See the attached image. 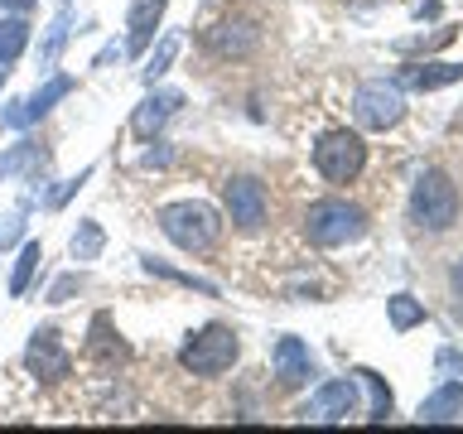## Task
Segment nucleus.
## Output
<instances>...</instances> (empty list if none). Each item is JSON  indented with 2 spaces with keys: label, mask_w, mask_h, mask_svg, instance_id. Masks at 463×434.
Here are the masks:
<instances>
[{
  "label": "nucleus",
  "mask_w": 463,
  "mask_h": 434,
  "mask_svg": "<svg viewBox=\"0 0 463 434\" xmlns=\"http://www.w3.org/2000/svg\"><path fill=\"white\" fill-rule=\"evenodd\" d=\"M155 222L188 256H203V251H213V246L222 241V217H217V208H208V203H198V198L165 203V208L155 212Z\"/></svg>",
  "instance_id": "1"
},
{
  "label": "nucleus",
  "mask_w": 463,
  "mask_h": 434,
  "mask_svg": "<svg viewBox=\"0 0 463 434\" xmlns=\"http://www.w3.org/2000/svg\"><path fill=\"white\" fill-rule=\"evenodd\" d=\"M304 237L314 246H324V251H338V246L367 237V212L347 198H318L304 212Z\"/></svg>",
  "instance_id": "2"
},
{
  "label": "nucleus",
  "mask_w": 463,
  "mask_h": 434,
  "mask_svg": "<svg viewBox=\"0 0 463 434\" xmlns=\"http://www.w3.org/2000/svg\"><path fill=\"white\" fill-rule=\"evenodd\" d=\"M411 217L425 231H449L458 222V184L444 169H425L411 188Z\"/></svg>",
  "instance_id": "3"
},
{
  "label": "nucleus",
  "mask_w": 463,
  "mask_h": 434,
  "mask_svg": "<svg viewBox=\"0 0 463 434\" xmlns=\"http://www.w3.org/2000/svg\"><path fill=\"white\" fill-rule=\"evenodd\" d=\"M237 357H241V338L227 324H208V328L188 333L179 347V367L194 376H222Z\"/></svg>",
  "instance_id": "4"
},
{
  "label": "nucleus",
  "mask_w": 463,
  "mask_h": 434,
  "mask_svg": "<svg viewBox=\"0 0 463 434\" xmlns=\"http://www.w3.org/2000/svg\"><path fill=\"white\" fill-rule=\"evenodd\" d=\"M362 165H367V145H362L357 130H328L324 140L314 145V169L324 174L328 184H353Z\"/></svg>",
  "instance_id": "5"
},
{
  "label": "nucleus",
  "mask_w": 463,
  "mask_h": 434,
  "mask_svg": "<svg viewBox=\"0 0 463 434\" xmlns=\"http://www.w3.org/2000/svg\"><path fill=\"white\" fill-rule=\"evenodd\" d=\"M353 116H357V126L362 130H391V126H401L405 121V97H401V87L396 82H362L357 92H353Z\"/></svg>",
  "instance_id": "6"
},
{
  "label": "nucleus",
  "mask_w": 463,
  "mask_h": 434,
  "mask_svg": "<svg viewBox=\"0 0 463 434\" xmlns=\"http://www.w3.org/2000/svg\"><path fill=\"white\" fill-rule=\"evenodd\" d=\"M222 208L232 217V227L237 231H260L266 227V184L251 179V174H237V179L222 184Z\"/></svg>",
  "instance_id": "7"
},
{
  "label": "nucleus",
  "mask_w": 463,
  "mask_h": 434,
  "mask_svg": "<svg viewBox=\"0 0 463 434\" xmlns=\"http://www.w3.org/2000/svg\"><path fill=\"white\" fill-rule=\"evenodd\" d=\"M24 367L39 376V382H63L72 372V357L63 338H58V328H34L29 333V347H24Z\"/></svg>",
  "instance_id": "8"
},
{
  "label": "nucleus",
  "mask_w": 463,
  "mask_h": 434,
  "mask_svg": "<svg viewBox=\"0 0 463 434\" xmlns=\"http://www.w3.org/2000/svg\"><path fill=\"white\" fill-rule=\"evenodd\" d=\"M357 415V382L353 376H338V382H324L304 405V420H318V425H338V420Z\"/></svg>",
  "instance_id": "9"
},
{
  "label": "nucleus",
  "mask_w": 463,
  "mask_h": 434,
  "mask_svg": "<svg viewBox=\"0 0 463 434\" xmlns=\"http://www.w3.org/2000/svg\"><path fill=\"white\" fill-rule=\"evenodd\" d=\"M270 362H275V382H280V391H299V386H309V376H314V357H309V347H304L299 338H275L270 347Z\"/></svg>",
  "instance_id": "10"
},
{
  "label": "nucleus",
  "mask_w": 463,
  "mask_h": 434,
  "mask_svg": "<svg viewBox=\"0 0 463 434\" xmlns=\"http://www.w3.org/2000/svg\"><path fill=\"white\" fill-rule=\"evenodd\" d=\"M208 49L217 58H246V53H256V43H260V29L251 20H217L208 34Z\"/></svg>",
  "instance_id": "11"
},
{
  "label": "nucleus",
  "mask_w": 463,
  "mask_h": 434,
  "mask_svg": "<svg viewBox=\"0 0 463 434\" xmlns=\"http://www.w3.org/2000/svg\"><path fill=\"white\" fill-rule=\"evenodd\" d=\"M184 107V92H174V87H165V92H150L136 107V116H130V130H136L140 140H150V136H159V130H165V121L174 111Z\"/></svg>",
  "instance_id": "12"
},
{
  "label": "nucleus",
  "mask_w": 463,
  "mask_h": 434,
  "mask_svg": "<svg viewBox=\"0 0 463 434\" xmlns=\"http://www.w3.org/2000/svg\"><path fill=\"white\" fill-rule=\"evenodd\" d=\"M165 5L169 0H130V20H126V53H145L155 43V29L165 20Z\"/></svg>",
  "instance_id": "13"
},
{
  "label": "nucleus",
  "mask_w": 463,
  "mask_h": 434,
  "mask_svg": "<svg viewBox=\"0 0 463 434\" xmlns=\"http://www.w3.org/2000/svg\"><path fill=\"white\" fill-rule=\"evenodd\" d=\"M449 82H463V63H411V68H401V82L396 87H411V92H434V87H449Z\"/></svg>",
  "instance_id": "14"
},
{
  "label": "nucleus",
  "mask_w": 463,
  "mask_h": 434,
  "mask_svg": "<svg viewBox=\"0 0 463 434\" xmlns=\"http://www.w3.org/2000/svg\"><path fill=\"white\" fill-rule=\"evenodd\" d=\"M463 415V386L458 382H444L434 396L420 401V420L425 425H449V420H458Z\"/></svg>",
  "instance_id": "15"
},
{
  "label": "nucleus",
  "mask_w": 463,
  "mask_h": 434,
  "mask_svg": "<svg viewBox=\"0 0 463 434\" xmlns=\"http://www.w3.org/2000/svg\"><path fill=\"white\" fill-rule=\"evenodd\" d=\"M29 49V20L24 14H0V68L14 63Z\"/></svg>",
  "instance_id": "16"
},
{
  "label": "nucleus",
  "mask_w": 463,
  "mask_h": 434,
  "mask_svg": "<svg viewBox=\"0 0 463 434\" xmlns=\"http://www.w3.org/2000/svg\"><path fill=\"white\" fill-rule=\"evenodd\" d=\"M87 353H92L97 362H126V343L111 333V318L107 314L92 318V343H87Z\"/></svg>",
  "instance_id": "17"
},
{
  "label": "nucleus",
  "mask_w": 463,
  "mask_h": 434,
  "mask_svg": "<svg viewBox=\"0 0 463 434\" xmlns=\"http://www.w3.org/2000/svg\"><path fill=\"white\" fill-rule=\"evenodd\" d=\"M39 165H43L39 140H20V145H10V155H0V179H14V174H34Z\"/></svg>",
  "instance_id": "18"
},
{
  "label": "nucleus",
  "mask_w": 463,
  "mask_h": 434,
  "mask_svg": "<svg viewBox=\"0 0 463 434\" xmlns=\"http://www.w3.org/2000/svg\"><path fill=\"white\" fill-rule=\"evenodd\" d=\"M386 318H391V328H396V333H411L415 324H425V304L401 289V295L386 299Z\"/></svg>",
  "instance_id": "19"
},
{
  "label": "nucleus",
  "mask_w": 463,
  "mask_h": 434,
  "mask_svg": "<svg viewBox=\"0 0 463 434\" xmlns=\"http://www.w3.org/2000/svg\"><path fill=\"white\" fill-rule=\"evenodd\" d=\"M39 260H43V246H39V241H24L20 256H14V270H10V295H14V299L29 289V280H34V270H39Z\"/></svg>",
  "instance_id": "20"
},
{
  "label": "nucleus",
  "mask_w": 463,
  "mask_h": 434,
  "mask_svg": "<svg viewBox=\"0 0 463 434\" xmlns=\"http://www.w3.org/2000/svg\"><path fill=\"white\" fill-rule=\"evenodd\" d=\"M174 58H179V34H165V39H159L155 49H150V58H145L140 78L155 87V82H159V78H165V72L174 68Z\"/></svg>",
  "instance_id": "21"
},
{
  "label": "nucleus",
  "mask_w": 463,
  "mask_h": 434,
  "mask_svg": "<svg viewBox=\"0 0 463 434\" xmlns=\"http://www.w3.org/2000/svg\"><path fill=\"white\" fill-rule=\"evenodd\" d=\"M101 246H107V231H101V222L87 217V222H78V231H72L68 251H72V260H97Z\"/></svg>",
  "instance_id": "22"
},
{
  "label": "nucleus",
  "mask_w": 463,
  "mask_h": 434,
  "mask_svg": "<svg viewBox=\"0 0 463 434\" xmlns=\"http://www.w3.org/2000/svg\"><path fill=\"white\" fill-rule=\"evenodd\" d=\"M68 92H72V78H49V82H43V87H39L34 97L24 101L29 121H39V116H49V111H53V101H63Z\"/></svg>",
  "instance_id": "23"
},
{
  "label": "nucleus",
  "mask_w": 463,
  "mask_h": 434,
  "mask_svg": "<svg viewBox=\"0 0 463 434\" xmlns=\"http://www.w3.org/2000/svg\"><path fill=\"white\" fill-rule=\"evenodd\" d=\"M63 43H68V14H58V20L49 24V34H43V49H39V68H43V72H49V68L58 63Z\"/></svg>",
  "instance_id": "24"
},
{
  "label": "nucleus",
  "mask_w": 463,
  "mask_h": 434,
  "mask_svg": "<svg viewBox=\"0 0 463 434\" xmlns=\"http://www.w3.org/2000/svg\"><path fill=\"white\" fill-rule=\"evenodd\" d=\"M357 376H362V382H367V391H372V410H367V420H376V425H382V420H391V391H386V382H382L376 372H367V367H362Z\"/></svg>",
  "instance_id": "25"
},
{
  "label": "nucleus",
  "mask_w": 463,
  "mask_h": 434,
  "mask_svg": "<svg viewBox=\"0 0 463 434\" xmlns=\"http://www.w3.org/2000/svg\"><path fill=\"white\" fill-rule=\"evenodd\" d=\"M145 270H150V275H165V280H179V285H188V289H203V295H217L208 280H194V275H184V270H169L165 260H150V256H145Z\"/></svg>",
  "instance_id": "26"
},
{
  "label": "nucleus",
  "mask_w": 463,
  "mask_h": 434,
  "mask_svg": "<svg viewBox=\"0 0 463 434\" xmlns=\"http://www.w3.org/2000/svg\"><path fill=\"white\" fill-rule=\"evenodd\" d=\"M72 289H82V275H63V280H53V289H49V304H63V299H72Z\"/></svg>",
  "instance_id": "27"
},
{
  "label": "nucleus",
  "mask_w": 463,
  "mask_h": 434,
  "mask_svg": "<svg viewBox=\"0 0 463 434\" xmlns=\"http://www.w3.org/2000/svg\"><path fill=\"white\" fill-rule=\"evenodd\" d=\"M87 179H92V169H82V174H78V179H68L63 188H53V198H49V203H53V208H63V203H68L72 193H78V188H82Z\"/></svg>",
  "instance_id": "28"
},
{
  "label": "nucleus",
  "mask_w": 463,
  "mask_h": 434,
  "mask_svg": "<svg viewBox=\"0 0 463 434\" xmlns=\"http://www.w3.org/2000/svg\"><path fill=\"white\" fill-rule=\"evenodd\" d=\"M121 53H126V43H107V49H101V53L92 58V68H107L111 58H121Z\"/></svg>",
  "instance_id": "29"
},
{
  "label": "nucleus",
  "mask_w": 463,
  "mask_h": 434,
  "mask_svg": "<svg viewBox=\"0 0 463 434\" xmlns=\"http://www.w3.org/2000/svg\"><path fill=\"white\" fill-rule=\"evenodd\" d=\"M39 0H0V10H10V14H24V10H34Z\"/></svg>",
  "instance_id": "30"
},
{
  "label": "nucleus",
  "mask_w": 463,
  "mask_h": 434,
  "mask_svg": "<svg viewBox=\"0 0 463 434\" xmlns=\"http://www.w3.org/2000/svg\"><path fill=\"white\" fill-rule=\"evenodd\" d=\"M449 285H454V295L463 299V256L454 260V270H449Z\"/></svg>",
  "instance_id": "31"
},
{
  "label": "nucleus",
  "mask_w": 463,
  "mask_h": 434,
  "mask_svg": "<svg viewBox=\"0 0 463 434\" xmlns=\"http://www.w3.org/2000/svg\"><path fill=\"white\" fill-rule=\"evenodd\" d=\"M0 246H5V231H0Z\"/></svg>",
  "instance_id": "32"
},
{
  "label": "nucleus",
  "mask_w": 463,
  "mask_h": 434,
  "mask_svg": "<svg viewBox=\"0 0 463 434\" xmlns=\"http://www.w3.org/2000/svg\"><path fill=\"white\" fill-rule=\"evenodd\" d=\"M0 72H5V68H0Z\"/></svg>",
  "instance_id": "33"
}]
</instances>
